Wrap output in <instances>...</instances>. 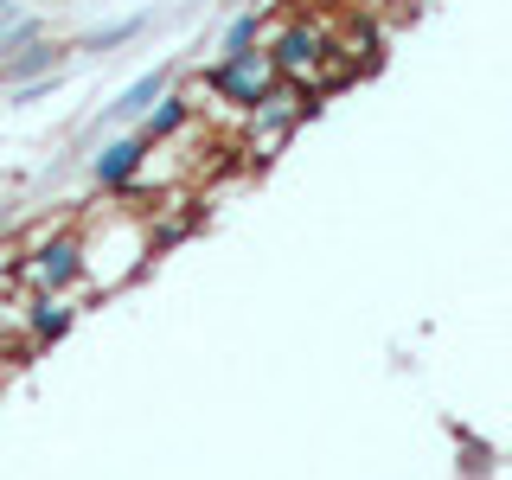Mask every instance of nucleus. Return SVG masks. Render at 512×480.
<instances>
[{
	"mask_svg": "<svg viewBox=\"0 0 512 480\" xmlns=\"http://www.w3.org/2000/svg\"><path fill=\"white\" fill-rule=\"evenodd\" d=\"M269 84H276V64H269L263 45H250V52H224V58H212V71H205V90H212L218 103H231V109H250Z\"/></svg>",
	"mask_w": 512,
	"mask_h": 480,
	"instance_id": "obj_3",
	"label": "nucleus"
},
{
	"mask_svg": "<svg viewBox=\"0 0 512 480\" xmlns=\"http://www.w3.org/2000/svg\"><path fill=\"white\" fill-rule=\"evenodd\" d=\"M263 39H269V7H263V0H250V7H237L231 26L218 32V58L224 52H250V45H263Z\"/></svg>",
	"mask_w": 512,
	"mask_h": 480,
	"instance_id": "obj_9",
	"label": "nucleus"
},
{
	"mask_svg": "<svg viewBox=\"0 0 512 480\" xmlns=\"http://www.w3.org/2000/svg\"><path fill=\"white\" fill-rule=\"evenodd\" d=\"M71 320H77L71 295H32V301H26V352L64 340V333H71Z\"/></svg>",
	"mask_w": 512,
	"mask_h": 480,
	"instance_id": "obj_7",
	"label": "nucleus"
},
{
	"mask_svg": "<svg viewBox=\"0 0 512 480\" xmlns=\"http://www.w3.org/2000/svg\"><path fill=\"white\" fill-rule=\"evenodd\" d=\"M13 7H20V0H0V13H13Z\"/></svg>",
	"mask_w": 512,
	"mask_h": 480,
	"instance_id": "obj_11",
	"label": "nucleus"
},
{
	"mask_svg": "<svg viewBox=\"0 0 512 480\" xmlns=\"http://www.w3.org/2000/svg\"><path fill=\"white\" fill-rule=\"evenodd\" d=\"M64 64H71V45H58L52 32H45V39H32V45L0 58V84L13 90V84H32V77H58Z\"/></svg>",
	"mask_w": 512,
	"mask_h": 480,
	"instance_id": "obj_6",
	"label": "nucleus"
},
{
	"mask_svg": "<svg viewBox=\"0 0 512 480\" xmlns=\"http://www.w3.org/2000/svg\"><path fill=\"white\" fill-rule=\"evenodd\" d=\"M186 122H192V90H173V84H167V90H160V103L135 122V135L148 141V148H160V141H173Z\"/></svg>",
	"mask_w": 512,
	"mask_h": 480,
	"instance_id": "obj_8",
	"label": "nucleus"
},
{
	"mask_svg": "<svg viewBox=\"0 0 512 480\" xmlns=\"http://www.w3.org/2000/svg\"><path fill=\"white\" fill-rule=\"evenodd\" d=\"M148 154H154V148L135 135V128H116V135H109L103 148L90 154V180L103 186V192H128V186L141 180V167H148Z\"/></svg>",
	"mask_w": 512,
	"mask_h": 480,
	"instance_id": "obj_4",
	"label": "nucleus"
},
{
	"mask_svg": "<svg viewBox=\"0 0 512 480\" xmlns=\"http://www.w3.org/2000/svg\"><path fill=\"white\" fill-rule=\"evenodd\" d=\"M141 32H148V13H128V20H116V26H96L84 45H71V52H116V45H128V39H141Z\"/></svg>",
	"mask_w": 512,
	"mask_h": 480,
	"instance_id": "obj_10",
	"label": "nucleus"
},
{
	"mask_svg": "<svg viewBox=\"0 0 512 480\" xmlns=\"http://www.w3.org/2000/svg\"><path fill=\"white\" fill-rule=\"evenodd\" d=\"M167 84H173V64H154V71H141L135 84H128V90L116 96V103H109L103 116H96V122L84 128V135H116V128H135V122H141V116H148V109L160 103V90H167Z\"/></svg>",
	"mask_w": 512,
	"mask_h": 480,
	"instance_id": "obj_5",
	"label": "nucleus"
},
{
	"mask_svg": "<svg viewBox=\"0 0 512 480\" xmlns=\"http://www.w3.org/2000/svg\"><path fill=\"white\" fill-rule=\"evenodd\" d=\"M263 52H269V64H276L282 84H301V90H308L314 77L333 64L340 39H333V26L314 20V13H288V26L276 32V39H263Z\"/></svg>",
	"mask_w": 512,
	"mask_h": 480,
	"instance_id": "obj_1",
	"label": "nucleus"
},
{
	"mask_svg": "<svg viewBox=\"0 0 512 480\" xmlns=\"http://www.w3.org/2000/svg\"><path fill=\"white\" fill-rule=\"evenodd\" d=\"M20 269H26L32 295H71V288L90 276V250H84L77 231H52V237H39V244L26 250Z\"/></svg>",
	"mask_w": 512,
	"mask_h": 480,
	"instance_id": "obj_2",
	"label": "nucleus"
}]
</instances>
